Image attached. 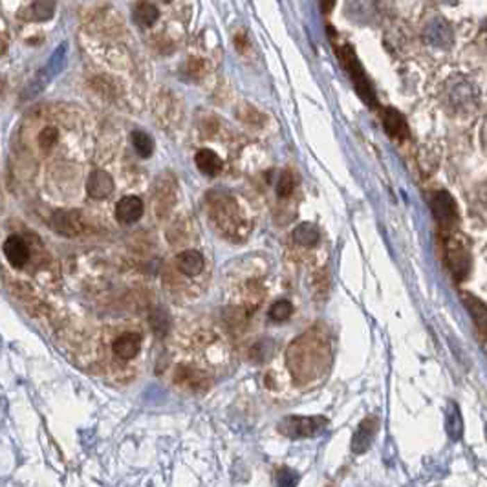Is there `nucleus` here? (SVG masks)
Segmentation results:
<instances>
[{"mask_svg": "<svg viewBox=\"0 0 487 487\" xmlns=\"http://www.w3.org/2000/svg\"><path fill=\"white\" fill-rule=\"evenodd\" d=\"M328 356V341L312 328L304 336L297 337L292 347L288 348V368L297 383H308L322 374Z\"/></svg>", "mask_w": 487, "mask_h": 487, "instance_id": "obj_1", "label": "nucleus"}, {"mask_svg": "<svg viewBox=\"0 0 487 487\" xmlns=\"http://www.w3.org/2000/svg\"><path fill=\"white\" fill-rule=\"evenodd\" d=\"M209 206H211L213 220L224 231V235L236 236V238L242 236V227L246 226V222L242 218L240 207L231 196L209 195Z\"/></svg>", "mask_w": 487, "mask_h": 487, "instance_id": "obj_2", "label": "nucleus"}, {"mask_svg": "<svg viewBox=\"0 0 487 487\" xmlns=\"http://www.w3.org/2000/svg\"><path fill=\"white\" fill-rule=\"evenodd\" d=\"M337 56H339L341 65L345 66V70L348 72V76H350L352 83L356 86V92L359 94V97H361L368 106L376 108L377 99L376 96H374V88H372L370 81H368V76L365 74V70H363L361 63L357 60L354 48H352L350 44H347V42H342V44L337 46Z\"/></svg>", "mask_w": 487, "mask_h": 487, "instance_id": "obj_3", "label": "nucleus"}, {"mask_svg": "<svg viewBox=\"0 0 487 487\" xmlns=\"http://www.w3.org/2000/svg\"><path fill=\"white\" fill-rule=\"evenodd\" d=\"M328 420L322 416H288L279 423V431L288 438H310L324 431Z\"/></svg>", "mask_w": 487, "mask_h": 487, "instance_id": "obj_4", "label": "nucleus"}, {"mask_svg": "<svg viewBox=\"0 0 487 487\" xmlns=\"http://www.w3.org/2000/svg\"><path fill=\"white\" fill-rule=\"evenodd\" d=\"M445 253H447V266L449 272L458 282L463 281L471 272V256H469L468 247L463 246V242L458 238H447L445 242Z\"/></svg>", "mask_w": 487, "mask_h": 487, "instance_id": "obj_5", "label": "nucleus"}, {"mask_svg": "<svg viewBox=\"0 0 487 487\" xmlns=\"http://www.w3.org/2000/svg\"><path fill=\"white\" fill-rule=\"evenodd\" d=\"M431 207L432 215H434V218H436V222L440 224L442 229H452L458 224V220H460L456 201H454V198L447 191H438L436 195L432 196Z\"/></svg>", "mask_w": 487, "mask_h": 487, "instance_id": "obj_6", "label": "nucleus"}, {"mask_svg": "<svg viewBox=\"0 0 487 487\" xmlns=\"http://www.w3.org/2000/svg\"><path fill=\"white\" fill-rule=\"evenodd\" d=\"M51 227L65 236H79L85 231V222L79 211H56L51 216Z\"/></svg>", "mask_w": 487, "mask_h": 487, "instance_id": "obj_7", "label": "nucleus"}, {"mask_svg": "<svg viewBox=\"0 0 487 487\" xmlns=\"http://www.w3.org/2000/svg\"><path fill=\"white\" fill-rule=\"evenodd\" d=\"M86 192L94 200H105V198H108L114 192V180H112V176L106 171H103V169H96L88 176Z\"/></svg>", "mask_w": 487, "mask_h": 487, "instance_id": "obj_8", "label": "nucleus"}, {"mask_svg": "<svg viewBox=\"0 0 487 487\" xmlns=\"http://www.w3.org/2000/svg\"><path fill=\"white\" fill-rule=\"evenodd\" d=\"M2 249H4L6 261L10 262L11 267L20 270V267H24L26 264H28V261H30V247H28V244H26L20 236H10V238L4 242Z\"/></svg>", "mask_w": 487, "mask_h": 487, "instance_id": "obj_9", "label": "nucleus"}, {"mask_svg": "<svg viewBox=\"0 0 487 487\" xmlns=\"http://www.w3.org/2000/svg\"><path fill=\"white\" fill-rule=\"evenodd\" d=\"M376 432H377V420L376 418H367V420H363L361 423H359V427L356 429V432H354V438H352V451L356 452V454H363V452H367L368 447L372 445V442H374V438H376Z\"/></svg>", "mask_w": 487, "mask_h": 487, "instance_id": "obj_10", "label": "nucleus"}, {"mask_svg": "<svg viewBox=\"0 0 487 487\" xmlns=\"http://www.w3.org/2000/svg\"><path fill=\"white\" fill-rule=\"evenodd\" d=\"M143 215V201L138 196H123L116 204V218L119 224H134Z\"/></svg>", "mask_w": 487, "mask_h": 487, "instance_id": "obj_11", "label": "nucleus"}, {"mask_svg": "<svg viewBox=\"0 0 487 487\" xmlns=\"http://www.w3.org/2000/svg\"><path fill=\"white\" fill-rule=\"evenodd\" d=\"M141 348V337L138 333H132V331H126L123 336H119L112 345V352L114 356L123 359V361H129V359H134L138 356V352Z\"/></svg>", "mask_w": 487, "mask_h": 487, "instance_id": "obj_12", "label": "nucleus"}, {"mask_svg": "<svg viewBox=\"0 0 487 487\" xmlns=\"http://www.w3.org/2000/svg\"><path fill=\"white\" fill-rule=\"evenodd\" d=\"M383 126H385L388 136L394 140H405L408 136L407 121L396 108H387L383 112Z\"/></svg>", "mask_w": 487, "mask_h": 487, "instance_id": "obj_13", "label": "nucleus"}, {"mask_svg": "<svg viewBox=\"0 0 487 487\" xmlns=\"http://www.w3.org/2000/svg\"><path fill=\"white\" fill-rule=\"evenodd\" d=\"M176 266H178V270H180L183 275L196 276L201 270H204L206 261H204V256H201L200 253L195 251V249H189V251H183L178 255V258H176Z\"/></svg>", "mask_w": 487, "mask_h": 487, "instance_id": "obj_14", "label": "nucleus"}, {"mask_svg": "<svg viewBox=\"0 0 487 487\" xmlns=\"http://www.w3.org/2000/svg\"><path fill=\"white\" fill-rule=\"evenodd\" d=\"M195 163L200 169V172H204L206 176H216L224 167L222 158L216 152L209 151V149H201V151L196 152Z\"/></svg>", "mask_w": 487, "mask_h": 487, "instance_id": "obj_15", "label": "nucleus"}, {"mask_svg": "<svg viewBox=\"0 0 487 487\" xmlns=\"http://www.w3.org/2000/svg\"><path fill=\"white\" fill-rule=\"evenodd\" d=\"M56 0H30V4L26 6V13H28L30 20L44 22V20H50L51 17L56 15Z\"/></svg>", "mask_w": 487, "mask_h": 487, "instance_id": "obj_16", "label": "nucleus"}, {"mask_svg": "<svg viewBox=\"0 0 487 487\" xmlns=\"http://www.w3.org/2000/svg\"><path fill=\"white\" fill-rule=\"evenodd\" d=\"M176 383L181 385V387L192 388V390H198V388H206L209 385L207 377L198 370H192V368L180 367L176 372Z\"/></svg>", "mask_w": 487, "mask_h": 487, "instance_id": "obj_17", "label": "nucleus"}, {"mask_svg": "<svg viewBox=\"0 0 487 487\" xmlns=\"http://www.w3.org/2000/svg\"><path fill=\"white\" fill-rule=\"evenodd\" d=\"M465 299V304H468V308L471 310V313H472V319L477 321V324H478V330H480V339H482V342L486 341V328H487V324H486V321H487V312H486V304H484L480 299H477V297H472V295H469V293H462Z\"/></svg>", "mask_w": 487, "mask_h": 487, "instance_id": "obj_18", "label": "nucleus"}, {"mask_svg": "<svg viewBox=\"0 0 487 487\" xmlns=\"http://www.w3.org/2000/svg\"><path fill=\"white\" fill-rule=\"evenodd\" d=\"M158 19H160V11L152 2H138L136 8H134V20L141 28H152L156 24Z\"/></svg>", "mask_w": 487, "mask_h": 487, "instance_id": "obj_19", "label": "nucleus"}, {"mask_svg": "<svg viewBox=\"0 0 487 487\" xmlns=\"http://www.w3.org/2000/svg\"><path fill=\"white\" fill-rule=\"evenodd\" d=\"M60 132L56 125H44L37 132V147H39L40 152H50L56 149V145L59 143Z\"/></svg>", "mask_w": 487, "mask_h": 487, "instance_id": "obj_20", "label": "nucleus"}, {"mask_svg": "<svg viewBox=\"0 0 487 487\" xmlns=\"http://www.w3.org/2000/svg\"><path fill=\"white\" fill-rule=\"evenodd\" d=\"M445 427H447L449 436L451 440H460L463 432V423H462V414H460V408L456 407V403H449L447 416H445Z\"/></svg>", "mask_w": 487, "mask_h": 487, "instance_id": "obj_21", "label": "nucleus"}, {"mask_svg": "<svg viewBox=\"0 0 487 487\" xmlns=\"http://www.w3.org/2000/svg\"><path fill=\"white\" fill-rule=\"evenodd\" d=\"M319 238H321V233L313 224H301L293 231V240L301 246H315Z\"/></svg>", "mask_w": 487, "mask_h": 487, "instance_id": "obj_22", "label": "nucleus"}, {"mask_svg": "<svg viewBox=\"0 0 487 487\" xmlns=\"http://www.w3.org/2000/svg\"><path fill=\"white\" fill-rule=\"evenodd\" d=\"M132 145H134V149L141 158L152 156V152H154V141L147 132H132Z\"/></svg>", "mask_w": 487, "mask_h": 487, "instance_id": "obj_23", "label": "nucleus"}, {"mask_svg": "<svg viewBox=\"0 0 487 487\" xmlns=\"http://www.w3.org/2000/svg\"><path fill=\"white\" fill-rule=\"evenodd\" d=\"M293 313V306L290 301H276L270 310V319L275 322H284Z\"/></svg>", "mask_w": 487, "mask_h": 487, "instance_id": "obj_24", "label": "nucleus"}, {"mask_svg": "<svg viewBox=\"0 0 487 487\" xmlns=\"http://www.w3.org/2000/svg\"><path fill=\"white\" fill-rule=\"evenodd\" d=\"M293 189H295L293 176L290 174V172H284V174L279 178V181H276V195L281 196V198H288V196L293 192Z\"/></svg>", "mask_w": 487, "mask_h": 487, "instance_id": "obj_25", "label": "nucleus"}, {"mask_svg": "<svg viewBox=\"0 0 487 487\" xmlns=\"http://www.w3.org/2000/svg\"><path fill=\"white\" fill-rule=\"evenodd\" d=\"M207 72V63L200 57H192L189 63H187V74L192 77H201L206 76Z\"/></svg>", "mask_w": 487, "mask_h": 487, "instance_id": "obj_26", "label": "nucleus"}, {"mask_svg": "<svg viewBox=\"0 0 487 487\" xmlns=\"http://www.w3.org/2000/svg\"><path fill=\"white\" fill-rule=\"evenodd\" d=\"M10 46V39H8V33L6 31H0V56H4L6 50Z\"/></svg>", "mask_w": 487, "mask_h": 487, "instance_id": "obj_27", "label": "nucleus"}, {"mask_svg": "<svg viewBox=\"0 0 487 487\" xmlns=\"http://www.w3.org/2000/svg\"><path fill=\"white\" fill-rule=\"evenodd\" d=\"M319 4H321L322 13H330L333 10V6H336V0H319Z\"/></svg>", "mask_w": 487, "mask_h": 487, "instance_id": "obj_28", "label": "nucleus"}, {"mask_svg": "<svg viewBox=\"0 0 487 487\" xmlns=\"http://www.w3.org/2000/svg\"><path fill=\"white\" fill-rule=\"evenodd\" d=\"M293 478H297V474H293ZM297 480H288V477H286V471H282L281 474H279V484L281 486H293Z\"/></svg>", "mask_w": 487, "mask_h": 487, "instance_id": "obj_29", "label": "nucleus"}, {"mask_svg": "<svg viewBox=\"0 0 487 487\" xmlns=\"http://www.w3.org/2000/svg\"><path fill=\"white\" fill-rule=\"evenodd\" d=\"M163 2H172V0H163Z\"/></svg>", "mask_w": 487, "mask_h": 487, "instance_id": "obj_30", "label": "nucleus"}, {"mask_svg": "<svg viewBox=\"0 0 487 487\" xmlns=\"http://www.w3.org/2000/svg\"><path fill=\"white\" fill-rule=\"evenodd\" d=\"M0 90H2V83H0Z\"/></svg>", "mask_w": 487, "mask_h": 487, "instance_id": "obj_31", "label": "nucleus"}]
</instances>
